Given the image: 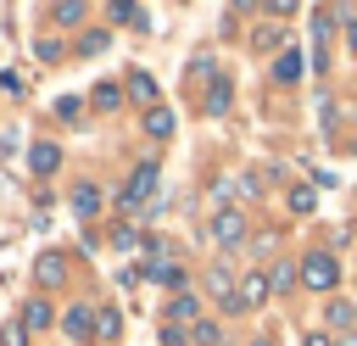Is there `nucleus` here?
Listing matches in <instances>:
<instances>
[{"label": "nucleus", "instance_id": "obj_13", "mask_svg": "<svg viewBox=\"0 0 357 346\" xmlns=\"http://www.w3.org/2000/svg\"><path fill=\"white\" fill-rule=\"evenodd\" d=\"M145 134L167 140V134H173V112H162V106H156V112H145Z\"/></svg>", "mask_w": 357, "mask_h": 346}, {"label": "nucleus", "instance_id": "obj_2", "mask_svg": "<svg viewBox=\"0 0 357 346\" xmlns=\"http://www.w3.org/2000/svg\"><path fill=\"white\" fill-rule=\"evenodd\" d=\"M301 279H307L312 290H335V279H340V262H335L329 251H307V262H301Z\"/></svg>", "mask_w": 357, "mask_h": 346}, {"label": "nucleus", "instance_id": "obj_16", "mask_svg": "<svg viewBox=\"0 0 357 346\" xmlns=\"http://www.w3.org/2000/svg\"><path fill=\"white\" fill-rule=\"evenodd\" d=\"M206 112H212V117H223V112H229V84H223V78H218V84H212V95H206Z\"/></svg>", "mask_w": 357, "mask_h": 346}, {"label": "nucleus", "instance_id": "obj_4", "mask_svg": "<svg viewBox=\"0 0 357 346\" xmlns=\"http://www.w3.org/2000/svg\"><path fill=\"white\" fill-rule=\"evenodd\" d=\"M268 290H273V285H268V273H245V279H240V307H262V301H268Z\"/></svg>", "mask_w": 357, "mask_h": 346}, {"label": "nucleus", "instance_id": "obj_28", "mask_svg": "<svg viewBox=\"0 0 357 346\" xmlns=\"http://www.w3.org/2000/svg\"><path fill=\"white\" fill-rule=\"evenodd\" d=\"M251 346H273V340H251Z\"/></svg>", "mask_w": 357, "mask_h": 346}, {"label": "nucleus", "instance_id": "obj_11", "mask_svg": "<svg viewBox=\"0 0 357 346\" xmlns=\"http://www.w3.org/2000/svg\"><path fill=\"white\" fill-rule=\"evenodd\" d=\"M50 318H56V313H50V301H28V307H22V324H28V335H33V329H50Z\"/></svg>", "mask_w": 357, "mask_h": 346}, {"label": "nucleus", "instance_id": "obj_22", "mask_svg": "<svg viewBox=\"0 0 357 346\" xmlns=\"http://www.w3.org/2000/svg\"><path fill=\"white\" fill-rule=\"evenodd\" d=\"M0 346H28V324H6L0 329Z\"/></svg>", "mask_w": 357, "mask_h": 346}, {"label": "nucleus", "instance_id": "obj_5", "mask_svg": "<svg viewBox=\"0 0 357 346\" xmlns=\"http://www.w3.org/2000/svg\"><path fill=\"white\" fill-rule=\"evenodd\" d=\"M28 167H33V173H56V167H61V151H56L50 140H39V145L28 151Z\"/></svg>", "mask_w": 357, "mask_h": 346}, {"label": "nucleus", "instance_id": "obj_27", "mask_svg": "<svg viewBox=\"0 0 357 346\" xmlns=\"http://www.w3.org/2000/svg\"><path fill=\"white\" fill-rule=\"evenodd\" d=\"M335 346H357V335H340V340H335Z\"/></svg>", "mask_w": 357, "mask_h": 346}, {"label": "nucleus", "instance_id": "obj_12", "mask_svg": "<svg viewBox=\"0 0 357 346\" xmlns=\"http://www.w3.org/2000/svg\"><path fill=\"white\" fill-rule=\"evenodd\" d=\"M89 329H95V313H89V307H73V313H67V335H73V340H84Z\"/></svg>", "mask_w": 357, "mask_h": 346}, {"label": "nucleus", "instance_id": "obj_19", "mask_svg": "<svg viewBox=\"0 0 357 346\" xmlns=\"http://www.w3.org/2000/svg\"><path fill=\"white\" fill-rule=\"evenodd\" d=\"M324 318H329V324H351V318H357V307H351V301H329V307H324Z\"/></svg>", "mask_w": 357, "mask_h": 346}, {"label": "nucleus", "instance_id": "obj_9", "mask_svg": "<svg viewBox=\"0 0 357 346\" xmlns=\"http://www.w3.org/2000/svg\"><path fill=\"white\" fill-rule=\"evenodd\" d=\"M167 318H173V329H184V324L195 329V324H201V318H195V296H173V307H167Z\"/></svg>", "mask_w": 357, "mask_h": 346}, {"label": "nucleus", "instance_id": "obj_26", "mask_svg": "<svg viewBox=\"0 0 357 346\" xmlns=\"http://www.w3.org/2000/svg\"><path fill=\"white\" fill-rule=\"evenodd\" d=\"M346 39H351V50H357V22H346Z\"/></svg>", "mask_w": 357, "mask_h": 346}, {"label": "nucleus", "instance_id": "obj_14", "mask_svg": "<svg viewBox=\"0 0 357 346\" xmlns=\"http://www.w3.org/2000/svg\"><path fill=\"white\" fill-rule=\"evenodd\" d=\"M61 279H67L61 257H39V285H61Z\"/></svg>", "mask_w": 357, "mask_h": 346}, {"label": "nucleus", "instance_id": "obj_24", "mask_svg": "<svg viewBox=\"0 0 357 346\" xmlns=\"http://www.w3.org/2000/svg\"><path fill=\"white\" fill-rule=\"evenodd\" d=\"M279 39H284V33H279V28H257V50H273V45H279Z\"/></svg>", "mask_w": 357, "mask_h": 346}, {"label": "nucleus", "instance_id": "obj_6", "mask_svg": "<svg viewBox=\"0 0 357 346\" xmlns=\"http://www.w3.org/2000/svg\"><path fill=\"white\" fill-rule=\"evenodd\" d=\"M273 78H279V84H296V78H301V50H279Z\"/></svg>", "mask_w": 357, "mask_h": 346}, {"label": "nucleus", "instance_id": "obj_20", "mask_svg": "<svg viewBox=\"0 0 357 346\" xmlns=\"http://www.w3.org/2000/svg\"><path fill=\"white\" fill-rule=\"evenodd\" d=\"M218 340H223L218 324H195V329H190V346H218Z\"/></svg>", "mask_w": 357, "mask_h": 346}, {"label": "nucleus", "instance_id": "obj_23", "mask_svg": "<svg viewBox=\"0 0 357 346\" xmlns=\"http://www.w3.org/2000/svg\"><path fill=\"white\" fill-rule=\"evenodd\" d=\"M117 100H123V95H117L112 84H100V89H95V106H100V112H117Z\"/></svg>", "mask_w": 357, "mask_h": 346}, {"label": "nucleus", "instance_id": "obj_21", "mask_svg": "<svg viewBox=\"0 0 357 346\" xmlns=\"http://www.w3.org/2000/svg\"><path fill=\"white\" fill-rule=\"evenodd\" d=\"M78 17H84V6H73V0H67V6H50V22H61V28L78 22Z\"/></svg>", "mask_w": 357, "mask_h": 346}, {"label": "nucleus", "instance_id": "obj_17", "mask_svg": "<svg viewBox=\"0 0 357 346\" xmlns=\"http://www.w3.org/2000/svg\"><path fill=\"white\" fill-rule=\"evenodd\" d=\"M312 206H318V195H312L307 184H301V190H290V212H296V218H307Z\"/></svg>", "mask_w": 357, "mask_h": 346}, {"label": "nucleus", "instance_id": "obj_3", "mask_svg": "<svg viewBox=\"0 0 357 346\" xmlns=\"http://www.w3.org/2000/svg\"><path fill=\"white\" fill-rule=\"evenodd\" d=\"M212 240H218V246H240V240H245L240 206H218V212H212Z\"/></svg>", "mask_w": 357, "mask_h": 346}, {"label": "nucleus", "instance_id": "obj_18", "mask_svg": "<svg viewBox=\"0 0 357 346\" xmlns=\"http://www.w3.org/2000/svg\"><path fill=\"white\" fill-rule=\"evenodd\" d=\"M296 279H301V273H296V268H290V262H279V268H273V273H268V285H273V290H279V296H284V290H290V285H296Z\"/></svg>", "mask_w": 357, "mask_h": 346}, {"label": "nucleus", "instance_id": "obj_1", "mask_svg": "<svg viewBox=\"0 0 357 346\" xmlns=\"http://www.w3.org/2000/svg\"><path fill=\"white\" fill-rule=\"evenodd\" d=\"M151 190H156V162H139V167H134V179H128V190L117 195V206L134 218V212H145V195H151Z\"/></svg>", "mask_w": 357, "mask_h": 346}, {"label": "nucleus", "instance_id": "obj_15", "mask_svg": "<svg viewBox=\"0 0 357 346\" xmlns=\"http://www.w3.org/2000/svg\"><path fill=\"white\" fill-rule=\"evenodd\" d=\"M117 329H123V318H117L112 307H106V313H95V335H100V340H117Z\"/></svg>", "mask_w": 357, "mask_h": 346}, {"label": "nucleus", "instance_id": "obj_25", "mask_svg": "<svg viewBox=\"0 0 357 346\" xmlns=\"http://www.w3.org/2000/svg\"><path fill=\"white\" fill-rule=\"evenodd\" d=\"M301 346H335V340H329V335H307Z\"/></svg>", "mask_w": 357, "mask_h": 346}, {"label": "nucleus", "instance_id": "obj_8", "mask_svg": "<svg viewBox=\"0 0 357 346\" xmlns=\"http://www.w3.org/2000/svg\"><path fill=\"white\" fill-rule=\"evenodd\" d=\"M206 290H212L218 301H234V290H240V285L229 279V268H206Z\"/></svg>", "mask_w": 357, "mask_h": 346}, {"label": "nucleus", "instance_id": "obj_10", "mask_svg": "<svg viewBox=\"0 0 357 346\" xmlns=\"http://www.w3.org/2000/svg\"><path fill=\"white\" fill-rule=\"evenodd\" d=\"M128 95H134L139 106H151V112H156V84H151L145 73H128Z\"/></svg>", "mask_w": 357, "mask_h": 346}, {"label": "nucleus", "instance_id": "obj_7", "mask_svg": "<svg viewBox=\"0 0 357 346\" xmlns=\"http://www.w3.org/2000/svg\"><path fill=\"white\" fill-rule=\"evenodd\" d=\"M73 212H78V218H95V212H100V190H95V184H78V190H73Z\"/></svg>", "mask_w": 357, "mask_h": 346}]
</instances>
